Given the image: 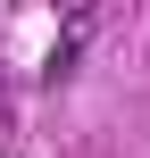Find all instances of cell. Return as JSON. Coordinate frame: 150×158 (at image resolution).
Here are the masks:
<instances>
[{"label": "cell", "mask_w": 150, "mask_h": 158, "mask_svg": "<svg viewBox=\"0 0 150 158\" xmlns=\"http://www.w3.org/2000/svg\"><path fill=\"white\" fill-rule=\"evenodd\" d=\"M84 42H92V8L75 0V8H67V33H58V50H50V67H42V83H67V75L84 67Z\"/></svg>", "instance_id": "1"}, {"label": "cell", "mask_w": 150, "mask_h": 158, "mask_svg": "<svg viewBox=\"0 0 150 158\" xmlns=\"http://www.w3.org/2000/svg\"><path fill=\"white\" fill-rule=\"evenodd\" d=\"M0 117H8V92H0Z\"/></svg>", "instance_id": "2"}]
</instances>
